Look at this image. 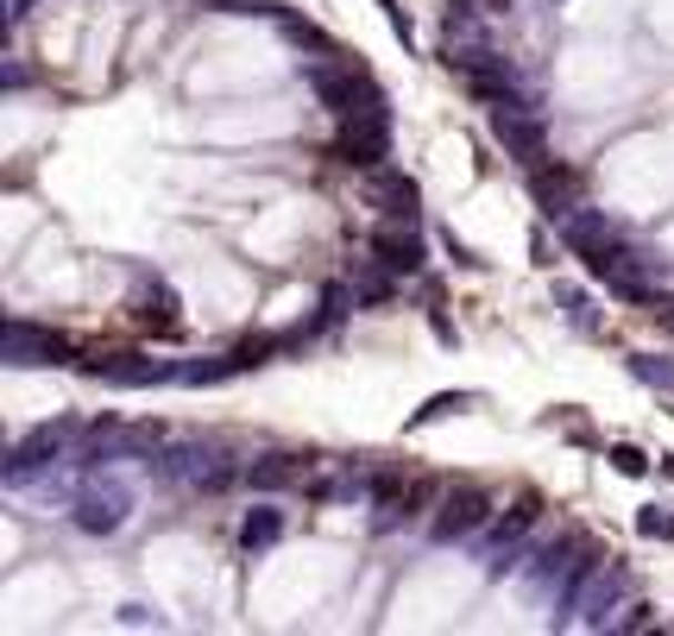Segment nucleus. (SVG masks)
<instances>
[{
	"label": "nucleus",
	"mask_w": 674,
	"mask_h": 636,
	"mask_svg": "<svg viewBox=\"0 0 674 636\" xmlns=\"http://www.w3.org/2000/svg\"><path fill=\"white\" fill-rule=\"evenodd\" d=\"M334 152L348 164H360V171H379V158H385V114H348Z\"/></svg>",
	"instance_id": "3"
},
{
	"label": "nucleus",
	"mask_w": 674,
	"mask_h": 636,
	"mask_svg": "<svg viewBox=\"0 0 674 636\" xmlns=\"http://www.w3.org/2000/svg\"><path fill=\"white\" fill-rule=\"evenodd\" d=\"M77 341L58 329H32V322H7V360L13 366H70Z\"/></svg>",
	"instance_id": "2"
},
{
	"label": "nucleus",
	"mask_w": 674,
	"mask_h": 636,
	"mask_svg": "<svg viewBox=\"0 0 674 636\" xmlns=\"http://www.w3.org/2000/svg\"><path fill=\"white\" fill-rule=\"evenodd\" d=\"M372 259H379V265L391 271V277H416V271H423V240H416V233H398V228H379L372 233Z\"/></svg>",
	"instance_id": "6"
},
{
	"label": "nucleus",
	"mask_w": 674,
	"mask_h": 636,
	"mask_svg": "<svg viewBox=\"0 0 674 636\" xmlns=\"http://www.w3.org/2000/svg\"><path fill=\"white\" fill-rule=\"evenodd\" d=\"M542 517V498L536 492H517V504H511V517H499V542H517L530 523Z\"/></svg>",
	"instance_id": "15"
},
{
	"label": "nucleus",
	"mask_w": 674,
	"mask_h": 636,
	"mask_svg": "<svg viewBox=\"0 0 674 636\" xmlns=\"http://www.w3.org/2000/svg\"><path fill=\"white\" fill-rule=\"evenodd\" d=\"M133 322H139V329H152V334H177V329H183V315H177V296H171L164 284H152L145 296H139Z\"/></svg>",
	"instance_id": "10"
},
{
	"label": "nucleus",
	"mask_w": 674,
	"mask_h": 636,
	"mask_svg": "<svg viewBox=\"0 0 674 636\" xmlns=\"http://www.w3.org/2000/svg\"><path fill=\"white\" fill-rule=\"evenodd\" d=\"M650 315H662V322L674 329V303H650Z\"/></svg>",
	"instance_id": "21"
},
{
	"label": "nucleus",
	"mask_w": 674,
	"mask_h": 636,
	"mask_svg": "<svg viewBox=\"0 0 674 636\" xmlns=\"http://www.w3.org/2000/svg\"><path fill=\"white\" fill-rule=\"evenodd\" d=\"M385 7H391V0H385Z\"/></svg>",
	"instance_id": "22"
},
{
	"label": "nucleus",
	"mask_w": 674,
	"mask_h": 636,
	"mask_svg": "<svg viewBox=\"0 0 674 636\" xmlns=\"http://www.w3.org/2000/svg\"><path fill=\"white\" fill-rule=\"evenodd\" d=\"M530 190H536V202L555 221H567V214L580 209V171H567V164H536L530 171Z\"/></svg>",
	"instance_id": "5"
},
{
	"label": "nucleus",
	"mask_w": 674,
	"mask_h": 636,
	"mask_svg": "<svg viewBox=\"0 0 674 636\" xmlns=\"http://www.w3.org/2000/svg\"><path fill=\"white\" fill-rule=\"evenodd\" d=\"M492 139H499L504 152H517L523 164H536V158H542V120H530L523 108H511V114H492Z\"/></svg>",
	"instance_id": "7"
},
{
	"label": "nucleus",
	"mask_w": 674,
	"mask_h": 636,
	"mask_svg": "<svg viewBox=\"0 0 674 636\" xmlns=\"http://www.w3.org/2000/svg\"><path fill=\"white\" fill-rule=\"evenodd\" d=\"M278 529H284L278 511H259V517L240 523V548H265V542H278Z\"/></svg>",
	"instance_id": "16"
},
{
	"label": "nucleus",
	"mask_w": 674,
	"mask_h": 636,
	"mask_svg": "<svg viewBox=\"0 0 674 636\" xmlns=\"http://www.w3.org/2000/svg\"><path fill=\"white\" fill-rule=\"evenodd\" d=\"M466 404H473V397H466V391H447V397H429V404L416 410V423H410V428L435 423V416H454V410H466Z\"/></svg>",
	"instance_id": "17"
},
{
	"label": "nucleus",
	"mask_w": 674,
	"mask_h": 636,
	"mask_svg": "<svg viewBox=\"0 0 674 636\" xmlns=\"http://www.w3.org/2000/svg\"><path fill=\"white\" fill-rule=\"evenodd\" d=\"M423 504H435V479H404V492L385 504L391 517L385 523H410V517H423Z\"/></svg>",
	"instance_id": "12"
},
{
	"label": "nucleus",
	"mask_w": 674,
	"mask_h": 636,
	"mask_svg": "<svg viewBox=\"0 0 674 636\" xmlns=\"http://www.w3.org/2000/svg\"><path fill=\"white\" fill-rule=\"evenodd\" d=\"M485 511H492V498H485L480 485H461V492H447L442 498V517H435V536L454 542V536H473L485 523Z\"/></svg>",
	"instance_id": "4"
},
{
	"label": "nucleus",
	"mask_w": 674,
	"mask_h": 636,
	"mask_svg": "<svg viewBox=\"0 0 674 636\" xmlns=\"http://www.w3.org/2000/svg\"><path fill=\"white\" fill-rule=\"evenodd\" d=\"M120 511H127L120 498H82L77 504V523L89 529V536H108V529H120Z\"/></svg>",
	"instance_id": "13"
},
{
	"label": "nucleus",
	"mask_w": 674,
	"mask_h": 636,
	"mask_svg": "<svg viewBox=\"0 0 674 636\" xmlns=\"http://www.w3.org/2000/svg\"><path fill=\"white\" fill-rule=\"evenodd\" d=\"M636 529H643V536L674 542V517H668V511H643V517H636Z\"/></svg>",
	"instance_id": "19"
},
{
	"label": "nucleus",
	"mask_w": 674,
	"mask_h": 636,
	"mask_svg": "<svg viewBox=\"0 0 674 636\" xmlns=\"http://www.w3.org/2000/svg\"><path fill=\"white\" fill-rule=\"evenodd\" d=\"M284 347V341H278V334H247V341H240V347L228 353V360H221V366L228 372H247V366H265L271 353Z\"/></svg>",
	"instance_id": "14"
},
{
	"label": "nucleus",
	"mask_w": 674,
	"mask_h": 636,
	"mask_svg": "<svg viewBox=\"0 0 674 636\" xmlns=\"http://www.w3.org/2000/svg\"><path fill=\"white\" fill-rule=\"evenodd\" d=\"M561 233H567V246L586 259V271L593 277H605V271L617 265V252H624V240H617V228L605 221V214H586V209H574L567 221H561Z\"/></svg>",
	"instance_id": "1"
},
{
	"label": "nucleus",
	"mask_w": 674,
	"mask_h": 636,
	"mask_svg": "<svg viewBox=\"0 0 674 636\" xmlns=\"http://www.w3.org/2000/svg\"><path fill=\"white\" fill-rule=\"evenodd\" d=\"M89 378H108V385H152V378H171L164 366L152 360H133V353H108V360H89Z\"/></svg>",
	"instance_id": "8"
},
{
	"label": "nucleus",
	"mask_w": 674,
	"mask_h": 636,
	"mask_svg": "<svg viewBox=\"0 0 674 636\" xmlns=\"http://www.w3.org/2000/svg\"><path fill=\"white\" fill-rule=\"evenodd\" d=\"M636 378H650V385H668L674 391V366H662V360H650V353L636 360Z\"/></svg>",
	"instance_id": "20"
},
{
	"label": "nucleus",
	"mask_w": 674,
	"mask_h": 636,
	"mask_svg": "<svg viewBox=\"0 0 674 636\" xmlns=\"http://www.w3.org/2000/svg\"><path fill=\"white\" fill-rule=\"evenodd\" d=\"M372 195H379V209L391 214V221H416V183L398 171H379L372 176Z\"/></svg>",
	"instance_id": "11"
},
{
	"label": "nucleus",
	"mask_w": 674,
	"mask_h": 636,
	"mask_svg": "<svg viewBox=\"0 0 674 636\" xmlns=\"http://www.w3.org/2000/svg\"><path fill=\"white\" fill-rule=\"evenodd\" d=\"M303 466H315V454H271V461L247 466V485L252 492H278V485H296Z\"/></svg>",
	"instance_id": "9"
},
{
	"label": "nucleus",
	"mask_w": 674,
	"mask_h": 636,
	"mask_svg": "<svg viewBox=\"0 0 674 636\" xmlns=\"http://www.w3.org/2000/svg\"><path fill=\"white\" fill-rule=\"evenodd\" d=\"M605 461H612L617 473H624V479H636V473H650V461H643V447H631V442H617L612 454H605Z\"/></svg>",
	"instance_id": "18"
}]
</instances>
